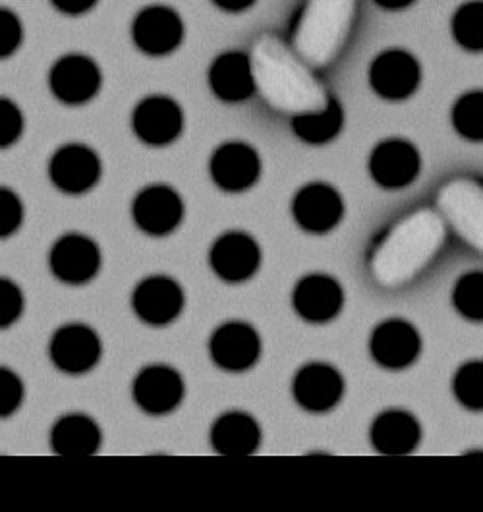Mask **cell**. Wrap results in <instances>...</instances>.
Masks as SVG:
<instances>
[{
    "label": "cell",
    "instance_id": "e0dca14e",
    "mask_svg": "<svg viewBox=\"0 0 483 512\" xmlns=\"http://www.w3.org/2000/svg\"><path fill=\"white\" fill-rule=\"evenodd\" d=\"M49 84L60 101L68 105H80L97 95L101 86V74L93 60L70 55L55 64Z\"/></svg>",
    "mask_w": 483,
    "mask_h": 512
},
{
    "label": "cell",
    "instance_id": "8fae6325",
    "mask_svg": "<svg viewBox=\"0 0 483 512\" xmlns=\"http://www.w3.org/2000/svg\"><path fill=\"white\" fill-rule=\"evenodd\" d=\"M101 174V163L93 149L82 143L60 147L51 159L49 176L58 190L66 194H82L91 190Z\"/></svg>",
    "mask_w": 483,
    "mask_h": 512
},
{
    "label": "cell",
    "instance_id": "d4e9b609",
    "mask_svg": "<svg viewBox=\"0 0 483 512\" xmlns=\"http://www.w3.org/2000/svg\"><path fill=\"white\" fill-rule=\"evenodd\" d=\"M209 84L223 101L234 103L246 99L256 89L250 58L240 53L221 55L209 70Z\"/></svg>",
    "mask_w": 483,
    "mask_h": 512
},
{
    "label": "cell",
    "instance_id": "277c9868",
    "mask_svg": "<svg viewBox=\"0 0 483 512\" xmlns=\"http://www.w3.org/2000/svg\"><path fill=\"white\" fill-rule=\"evenodd\" d=\"M437 207L456 234L483 254V184L468 178L453 180L441 188Z\"/></svg>",
    "mask_w": 483,
    "mask_h": 512
},
{
    "label": "cell",
    "instance_id": "52a82bcc",
    "mask_svg": "<svg viewBox=\"0 0 483 512\" xmlns=\"http://www.w3.org/2000/svg\"><path fill=\"white\" fill-rule=\"evenodd\" d=\"M209 354L221 370L238 373L256 364L261 354V341L252 325L230 321L211 335Z\"/></svg>",
    "mask_w": 483,
    "mask_h": 512
},
{
    "label": "cell",
    "instance_id": "d6986e66",
    "mask_svg": "<svg viewBox=\"0 0 483 512\" xmlns=\"http://www.w3.org/2000/svg\"><path fill=\"white\" fill-rule=\"evenodd\" d=\"M370 171L383 188L408 186L420 171L418 151L402 140L379 143L371 155Z\"/></svg>",
    "mask_w": 483,
    "mask_h": 512
},
{
    "label": "cell",
    "instance_id": "8d00e7d4",
    "mask_svg": "<svg viewBox=\"0 0 483 512\" xmlns=\"http://www.w3.org/2000/svg\"><path fill=\"white\" fill-rule=\"evenodd\" d=\"M97 0H53V4L58 10L66 12V14H80L89 10Z\"/></svg>",
    "mask_w": 483,
    "mask_h": 512
},
{
    "label": "cell",
    "instance_id": "ac0fdd59",
    "mask_svg": "<svg viewBox=\"0 0 483 512\" xmlns=\"http://www.w3.org/2000/svg\"><path fill=\"white\" fill-rule=\"evenodd\" d=\"M342 211L341 196L325 184H310L302 188L292 203L296 223L313 234L329 232L337 227Z\"/></svg>",
    "mask_w": 483,
    "mask_h": 512
},
{
    "label": "cell",
    "instance_id": "9c48e42d",
    "mask_svg": "<svg viewBox=\"0 0 483 512\" xmlns=\"http://www.w3.org/2000/svg\"><path fill=\"white\" fill-rule=\"evenodd\" d=\"M132 397L143 412L163 416L172 412L184 399V381L180 373L169 366H147L134 379Z\"/></svg>",
    "mask_w": 483,
    "mask_h": 512
},
{
    "label": "cell",
    "instance_id": "7c38bea8",
    "mask_svg": "<svg viewBox=\"0 0 483 512\" xmlns=\"http://www.w3.org/2000/svg\"><path fill=\"white\" fill-rule=\"evenodd\" d=\"M132 217L145 234L165 236L180 225L184 203L169 186H149L134 200Z\"/></svg>",
    "mask_w": 483,
    "mask_h": 512
},
{
    "label": "cell",
    "instance_id": "d6a6232c",
    "mask_svg": "<svg viewBox=\"0 0 483 512\" xmlns=\"http://www.w3.org/2000/svg\"><path fill=\"white\" fill-rule=\"evenodd\" d=\"M24 399V385L22 379L10 370L0 371V416H12Z\"/></svg>",
    "mask_w": 483,
    "mask_h": 512
},
{
    "label": "cell",
    "instance_id": "d590c367",
    "mask_svg": "<svg viewBox=\"0 0 483 512\" xmlns=\"http://www.w3.org/2000/svg\"><path fill=\"white\" fill-rule=\"evenodd\" d=\"M20 43H22V26H20L18 18L12 12L2 10V16H0V51H2V57L12 55L18 49Z\"/></svg>",
    "mask_w": 483,
    "mask_h": 512
},
{
    "label": "cell",
    "instance_id": "4fadbf2b",
    "mask_svg": "<svg viewBox=\"0 0 483 512\" xmlns=\"http://www.w3.org/2000/svg\"><path fill=\"white\" fill-rule=\"evenodd\" d=\"M422 348L418 331L402 321L391 319L381 323L371 335L370 350L373 360L389 370H402L410 366Z\"/></svg>",
    "mask_w": 483,
    "mask_h": 512
},
{
    "label": "cell",
    "instance_id": "1f68e13d",
    "mask_svg": "<svg viewBox=\"0 0 483 512\" xmlns=\"http://www.w3.org/2000/svg\"><path fill=\"white\" fill-rule=\"evenodd\" d=\"M24 310V296L22 290L10 279L0 281V325L10 327L18 321Z\"/></svg>",
    "mask_w": 483,
    "mask_h": 512
},
{
    "label": "cell",
    "instance_id": "4316f807",
    "mask_svg": "<svg viewBox=\"0 0 483 512\" xmlns=\"http://www.w3.org/2000/svg\"><path fill=\"white\" fill-rule=\"evenodd\" d=\"M341 126V107L333 101L321 113L304 114V116L294 118L296 136L308 143L331 142L339 134Z\"/></svg>",
    "mask_w": 483,
    "mask_h": 512
},
{
    "label": "cell",
    "instance_id": "cb8c5ba5",
    "mask_svg": "<svg viewBox=\"0 0 483 512\" xmlns=\"http://www.w3.org/2000/svg\"><path fill=\"white\" fill-rule=\"evenodd\" d=\"M261 429L244 412L223 414L211 427V445L219 455L246 456L256 453Z\"/></svg>",
    "mask_w": 483,
    "mask_h": 512
},
{
    "label": "cell",
    "instance_id": "484cf974",
    "mask_svg": "<svg viewBox=\"0 0 483 512\" xmlns=\"http://www.w3.org/2000/svg\"><path fill=\"white\" fill-rule=\"evenodd\" d=\"M51 447L57 455H95L101 447V429L84 414H68L51 429Z\"/></svg>",
    "mask_w": 483,
    "mask_h": 512
},
{
    "label": "cell",
    "instance_id": "f1b7e54d",
    "mask_svg": "<svg viewBox=\"0 0 483 512\" xmlns=\"http://www.w3.org/2000/svg\"><path fill=\"white\" fill-rule=\"evenodd\" d=\"M456 399L466 408L483 410V362H470L455 375Z\"/></svg>",
    "mask_w": 483,
    "mask_h": 512
},
{
    "label": "cell",
    "instance_id": "4dcf8cb0",
    "mask_svg": "<svg viewBox=\"0 0 483 512\" xmlns=\"http://www.w3.org/2000/svg\"><path fill=\"white\" fill-rule=\"evenodd\" d=\"M456 39L468 49H483V4L464 6L455 18Z\"/></svg>",
    "mask_w": 483,
    "mask_h": 512
},
{
    "label": "cell",
    "instance_id": "5bb4252c",
    "mask_svg": "<svg viewBox=\"0 0 483 512\" xmlns=\"http://www.w3.org/2000/svg\"><path fill=\"white\" fill-rule=\"evenodd\" d=\"M259 157L256 151L242 142L221 145L213 157L209 171L215 184L227 192H242L256 184L259 176Z\"/></svg>",
    "mask_w": 483,
    "mask_h": 512
},
{
    "label": "cell",
    "instance_id": "5b68a950",
    "mask_svg": "<svg viewBox=\"0 0 483 512\" xmlns=\"http://www.w3.org/2000/svg\"><path fill=\"white\" fill-rule=\"evenodd\" d=\"M49 267L60 283H89L101 267L99 246L84 234H64L51 248Z\"/></svg>",
    "mask_w": 483,
    "mask_h": 512
},
{
    "label": "cell",
    "instance_id": "44dd1931",
    "mask_svg": "<svg viewBox=\"0 0 483 512\" xmlns=\"http://www.w3.org/2000/svg\"><path fill=\"white\" fill-rule=\"evenodd\" d=\"M134 41L149 55H165L178 47L182 39V22L165 6H149L134 22Z\"/></svg>",
    "mask_w": 483,
    "mask_h": 512
},
{
    "label": "cell",
    "instance_id": "7402d4cb",
    "mask_svg": "<svg viewBox=\"0 0 483 512\" xmlns=\"http://www.w3.org/2000/svg\"><path fill=\"white\" fill-rule=\"evenodd\" d=\"M418 78L416 60L402 51L383 53L371 66V86L387 99L408 97L418 86Z\"/></svg>",
    "mask_w": 483,
    "mask_h": 512
},
{
    "label": "cell",
    "instance_id": "6da1fadb",
    "mask_svg": "<svg viewBox=\"0 0 483 512\" xmlns=\"http://www.w3.org/2000/svg\"><path fill=\"white\" fill-rule=\"evenodd\" d=\"M256 89L275 111L304 116L325 111L331 103L327 91L315 80L296 51H290L277 37L265 35L250 55Z\"/></svg>",
    "mask_w": 483,
    "mask_h": 512
},
{
    "label": "cell",
    "instance_id": "83f0119b",
    "mask_svg": "<svg viewBox=\"0 0 483 512\" xmlns=\"http://www.w3.org/2000/svg\"><path fill=\"white\" fill-rule=\"evenodd\" d=\"M453 302L458 312L468 319H483V273L464 275L455 286Z\"/></svg>",
    "mask_w": 483,
    "mask_h": 512
},
{
    "label": "cell",
    "instance_id": "7a4b0ae2",
    "mask_svg": "<svg viewBox=\"0 0 483 512\" xmlns=\"http://www.w3.org/2000/svg\"><path fill=\"white\" fill-rule=\"evenodd\" d=\"M447 230L443 215L418 209L398 221L371 252L370 273L377 285L398 288L416 279L439 254Z\"/></svg>",
    "mask_w": 483,
    "mask_h": 512
},
{
    "label": "cell",
    "instance_id": "ffe728a7",
    "mask_svg": "<svg viewBox=\"0 0 483 512\" xmlns=\"http://www.w3.org/2000/svg\"><path fill=\"white\" fill-rule=\"evenodd\" d=\"M344 294L335 279L327 275H310L302 279L292 294L294 310L312 323H325L341 312Z\"/></svg>",
    "mask_w": 483,
    "mask_h": 512
},
{
    "label": "cell",
    "instance_id": "603a6c76",
    "mask_svg": "<svg viewBox=\"0 0 483 512\" xmlns=\"http://www.w3.org/2000/svg\"><path fill=\"white\" fill-rule=\"evenodd\" d=\"M420 424L404 410H389L371 426V443L383 455H406L420 443Z\"/></svg>",
    "mask_w": 483,
    "mask_h": 512
},
{
    "label": "cell",
    "instance_id": "f546056e",
    "mask_svg": "<svg viewBox=\"0 0 483 512\" xmlns=\"http://www.w3.org/2000/svg\"><path fill=\"white\" fill-rule=\"evenodd\" d=\"M456 130L472 140H483V93L464 95L453 111Z\"/></svg>",
    "mask_w": 483,
    "mask_h": 512
},
{
    "label": "cell",
    "instance_id": "3957f363",
    "mask_svg": "<svg viewBox=\"0 0 483 512\" xmlns=\"http://www.w3.org/2000/svg\"><path fill=\"white\" fill-rule=\"evenodd\" d=\"M356 0H308L294 29V51L310 66H327L341 53Z\"/></svg>",
    "mask_w": 483,
    "mask_h": 512
},
{
    "label": "cell",
    "instance_id": "9a60e30c",
    "mask_svg": "<svg viewBox=\"0 0 483 512\" xmlns=\"http://www.w3.org/2000/svg\"><path fill=\"white\" fill-rule=\"evenodd\" d=\"M182 122L180 107L163 95L143 99L132 116L136 136L149 145L174 142L182 130Z\"/></svg>",
    "mask_w": 483,
    "mask_h": 512
},
{
    "label": "cell",
    "instance_id": "e575fe53",
    "mask_svg": "<svg viewBox=\"0 0 483 512\" xmlns=\"http://www.w3.org/2000/svg\"><path fill=\"white\" fill-rule=\"evenodd\" d=\"M22 128H24V118L20 109L12 101L2 99L0 101V145L8 147L18 142V138L22 136Z\"/></svg>",
    "mask_w": 483,
    "mask_h": 512
},
{
    "label": "cell",
    "instance_id": "8992f818",
    "mask_svg": "<svg viewBox=\"0 0 483 512\" xmlns=\"http://www.w3.org/2000/svg\"><path fill=\"white\" fill-rule=\"evenodd\" d=\"M49 354L58 370L80 375L97 366L101 358V341L87 325H64L53 335Z\"/></svg>",
    "mask_w": 483,
    "mask_h": 512
},
{
    "label": "cell",
    "instance_id": "74e56055",
    "mask_svg": "<svg viewBox=\"0 0 483 512\" xmlns=\"http://www.w3.org/2000/svg\"><path fill=\"white\" fill-rule=\"evenodd\" d=\"M213 2L225 10H242V8H248L250 4H254V0H213Z\"/></svg>",
    "mask_w": 483,
    "mask_h": 512
},
{
    "label": "cell",
    "instance_id": "836d02e7",
    "mask_svg": "<svg viewBox=\"0 0 483 512\" xmlns=\"http://www.w3.org/2000/svg\"><path fill=\"white\" fill-rule=\"evenodd\" d=\"M22 217H24V209H22V201L20 198L8 190L2 188L0 190V236H12L20 225H22Z\"/></svg>",
    "mask_w": 483,
    "mask_h": 512
},
{
    "label": "cell",
    "instance_id": "f35d334b",
    "mask_svg": "<svg viewBox=\"0 0 483 512\" xmlns=\"http://www.w3.org/2000/svg\"><path fill=\"white\" fill-rule=\"evenodd\" d=\"M379 4H383V6H387V8H398V6H404V4H408V2H412V0H377Z\"/></svg>",
    "mask_w": 483,
    "mask_h": 512
},
{
    "label": "cell",
    "instance_id": "30bf717a",
    "mask_svg": "<svg viewBox=\"0 0 483 512\" xmlns=\"http://www.w3.org/2000/svg\"><path fill=\"white\" fill-rule=\"evenodd\" d=\"M184 308V292L171 277H149L136 286L132 310L143 323L163 327L172 323Z\"/></svg>",
    "mask_w": 483,
    "mask_h": 512
},
{
    "label": "cell",
    "instance_id": "2e32d148",
    "mask_svg": "<svg viewBox=\"0 0 483 512\" xmlns=\"http://www.w3.org/2000/svg\"><path fill=\"white\" fill-rule=\"evenodd\" d=\"M292 393L302 408L327 412L342 399L344 381L341 373L327 364H308L296 373Z\"/></svg>",
    "mask_w": 483,
    "mask_h": 512
},
{
    "label": "cell",
    "instance_id": "ba28073f",
    "mask_svg": "<svg viewBox=\"0 0 483 512\" xmlns=\"http://www.w3.org/2000/svg\"><path fill=\"white\" fill-rule=\"evenodd\" d=\"M261 263L256 240L246 232L223 234L209 252V265L227 283H244L254 277Z\"/></svg>",
    "mask_w": 483,
    "mask_h": 512
}]
</instances>
